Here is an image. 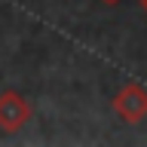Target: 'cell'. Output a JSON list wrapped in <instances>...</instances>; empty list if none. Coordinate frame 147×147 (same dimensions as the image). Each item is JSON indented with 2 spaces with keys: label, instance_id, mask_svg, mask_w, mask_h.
Wrapping results in <instances>:
<instances>
[{
  "label": "cell",
  "instance_id": "6da1fadb",
  "mask_svg": "<svg viewBox=\"0 0 147 147\" xmlns=\"http://www.w3.org/2000/svg\"><path fill=\"white\" fill-rule=\"evenodd\" d=\"M113 110H117V117L129 126H138V123H144L147 117V89L141 86L138 80H129L123 89L113 95Z\"/></svg>",
  "mask_w": 147,
  "mask_h": 147
},
{
  "label": "cell",
  "instance_id": "7a4b0ae2",
  "mask_svg": "<svg viewBox=\"0 0 147 147\" xmlns=\"http://www.w3.org/2000/svg\"><path fill=\"white\" fill-rule=\"evenodd\" d=\"M34 107H31V101L16 89H3L0 92V132H6V135H16L18 129L28 126V119H31Z\"/></svg>",
  "mask_w": 147,
  "mask_h": 147
},
{
  "label": "cell",
  "instance_id": "3957f363",
  "mask_svg": "<svg viewBox=\"0 0 147 147\" xmlns=\"http://www.w3.org/2000/svg\"><path fill=\"white\" fill-rule=\"evenodd\" d=\"M101 3H104V6H119L123 0H101Z\"/></svg>",
  "mask_w": 147,
  "mask_h": 147
},
{
  "label": "cell",
  "instance_id": "277c9868",
  "mask_svg": "<svg viewBox=\"0 0 147 147\" xmlns=\"http://www.w3.org/2000/svg\"><path fill=\"white\" fill-rule=\"evenodd\" d=\"M141 6H144V12H147V0H141Z\"/></svg>",
  "mask_w": 147,
  "mask_h": 147
}]
</instances>
